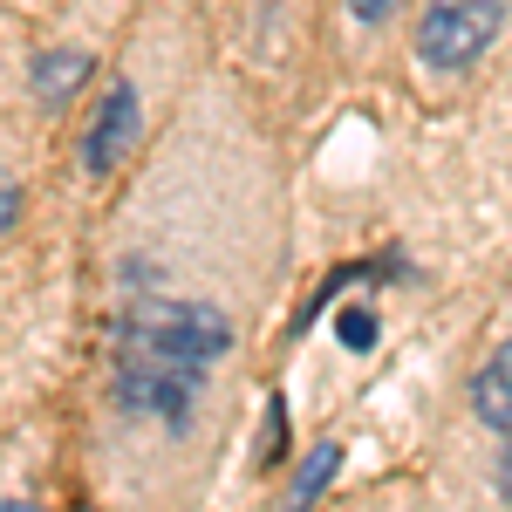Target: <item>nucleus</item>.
<instances>
[{"label":"nucleus","instance_id":"obj_1","mask_svg":"<svg viewBox=\"0 0 512 512\" xmlns=\"http://www.w3.org/2000/svg\"><path fill=\"white\" fill-rule=\"evenodd\" d=\"M123 349L205 369L212 355L233 349V321L219 308H205V301H144V308L123 315Z\"/></svg>","mask_w":512,"mask_h":512},{"label":"nucleus","instance_id":"obj_2","mask_svg":"<svg viewBox=\"0 0 512 512\" xmlns=\"http://www.w3.org/2000/svg\"><path fill=\"white\" fill-rule=\"evenodd\" d=\"M499 28H506V0H431L417 21V62L437 76H458L499 41Z\"/></svg>","mask_w":512,"mask_h":512},{"label":"nucleus","instance_id":"obj_3","mask_svg":"<svg viewBox=\"0 0 512 512\" xmlns=\"http://www.w3.org/2000/svg\"><path fill=\"white\" fill-rule=\"evenodd\" d=\"M198 383H205V369H192V362H164V355H137V349H123V362H117V396H123V410L164 417L171 431H178V424H192Z\"/></svg>","mask_w":512,"mask_h":512},{"label":"nucleus","instance_id":"obj_4","mask_svg":"<svg viewBox=\"0 0 512 512\" xmlns=\"http://www.w3.org/2000/svg\"><path fill=\"white\" fill-rule=\"evenodd\" d=\"M137 144V89L117 82L103 103H96V117L82 130V171H96V178H110L123 164V151Z\"/></svg>","mask_w":512,"mask_h":512},{"label":"nucleus","instance_id":"obj_5","mask_svg":"<svg viewBox=\"0 0 512 512\" xmlns=\"http://www.w3.org/2000/svg\"><path fill=\"white\" fill-rule=\"evenodd\" d=\"M472 417L485 424V431L512 437V335L485 355V369L472 376Z\"/></svg>","mask_w":512,"mask_h":512},{"label":"nucleus","instance_id":"obj_6","mask_svg":"<svg viewBox=\"0 0 512 512\" xmlns=\"http://www.w3.org/2000/svg\"><path fill=\"white\" fill-rule=\"evenodd\" d=\"M82 82H89V55H82V48H48V55L35 62V96L48 103V110H62Z\"/></svg>","mask_w":512,"mask_h":512},{"label":"nucleus","instance_id":"obj_7","mask_svg":"<svg viewBox=\"0 0 512 512\" xmlns=\"http://www.w3.org/2000/svg\"><path fill=\"white\" fill-rule=\"evenodd\" d=\"M335 465H342V444L328 437V444H315L308 458H301V472H294V492H287V512H308L328 492V478H335Z\"/></svg>","mask_w":512,"mask_h":512},{"label":"nucleus","instance_id":"obj_8","mask_svg":"<svg viewBox=\"0 0 512 512\" xmlns=\"http://www.w3.org/2000/svg\"><path fill=\"white\" fill-rule=\"evenodd\" d=\"M342 342H349V349H376V315H369V308H349V315H342Z\"/></svg>","mask_w":512,"mask_h":512},{"label":"nucleus","instance_id":"obj_9","mask_svg":"<svg viewBox=\"0 0 512 512\" xmlns=\"http://www.w3.org/2000/svg\"><path fill=\"white\" fill-rule=\"evenodd\" d=\"M14 219H21V185H14V178H0V233H7Z\"/></svg>","mask_w":512,"mask_h":512},{"label":"nucleus","instance_id":"obj_10","mask_svg":"<svg viewBox=\"0 0 512 512\" xmlns=\"http://www.w3.org/2000/svg\"><path fill=\"white\" fill-rule=\"evenodd\" d=\"M355 7V21H390L396 14V0H349Z\"/></svg>","mask_w":512,"mask_h":512},{"label":"nucleus","instance_id":"obj_11","mask_svg":"<svg viewBox=\"0 0 512 512\" xmlns=\"http://www.w3.org/2000/svg\"><path fill=\"white\" fill-rule=\"evenodd\" d=\"M499 485H506V492H512V437H506V478H499Z\"/></svg>","mask_w":512,"mask_h":512},{"label":"nucleus","instance_id":"obj_12","mask_svg":"<svg viewBox=\"0 0 512 512\" xmlns=\"http://www.w3.org/2000/svg\"><path fill=\"white\" fill-rule=\"evenodd\" d=\"M0 512H41V506H0Z\"/></svg>","mask_w":512,"mask_h":512}]
</instances>
